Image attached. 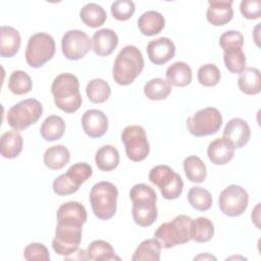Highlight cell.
I'll use <instances>...</instances> for the list:
<instances>
[{"label": "cell", "mask_w": 261, "mask_h": 261, "mask_svg": "<svg viewBox=\"0 0 261 261\" xmlns=\"http://www.w3.org/2000/svg\"><path fill=\"white\" fill-rule=\"evenodd\" d=\"M223 138L227 139L234 148H243L251 138V129L248 122L238 117L230 119L223 129Z\"/></svg>", "instance_id": "cell-18"}, {"label": "cell", "mask_w": 261, "mask_h": 261, "mask_svg": "<svg viewBox=\"0 0 261 261\" xmlns=\"http://www.w3.org/2000/svg\"><path fill=\"white\" fill-rule=\"evenodd\" d=\"M21 38L17 30L12 27L0 28V56L9 58L14 56L20 47Z\"/></svg>", "instance_id": "cell-22"}, {"label": "cell", "mask_w": 261, "mask_h": 261, "mask_svg": "<svg viewBox=\"0 0 261 261\" xmlns=\"http://www.w3.org/2000/svg\"><path fill=\"white\" fill-rule=\"evenodd\" d=\"M184 170L188 179L196 184L203 182L207 175L205 163L196 155L189 156L184 160Z\"/></svg>", "instance_id": "cell-33"}, {"label": "cell", "mask_w": 261, "mask_h": 261, "mask_svg": "<svg viewBox=\"0 0 261 261\" xmlns=\"http://www.w3.org/2000/svg\"><path fill=\"white\" fill-rule=\"evenodd\" d=\"M147 53L152 63L162 65L173 58L175 54V46L169 38L162 37L148 43Z\"/></svg>", "instance_id": "cell-17"}, {"label": "cell", "mask_w": 261, "mask_h": 261, "mask_svg": "<svg viewBox=\"0 0 261 261\" xmlns=\"http://www.w3.org/2000/svg\"><path fill=\"white\" fill-rule=\"evenodd\" d=\"M93 51L98 56L110 55L118 45V37L111 29H101L92 37Z\"/></svg>", "instance_id": "cell-21"}, {"label": "cell", "mask_w": 261, "mask_h": 261, "mask_svg": "<svg viewBox=\"0 0 261 261\" xmlns=\"http://www.w3.org/2000/svg\"><path fill=\"white\" fill-rule=\"evenodd\" d=\"M93 174L92 167L86 162L71 165L65 173L60 174L53 181V192L58 196H67L75 193Z\"/></svg>", "instance_id": "cell-9"}, {"label": "cell", "mask_w": 261, "mask_h": 261, "mask_svg": "<svg viewBox=\"0 0 261 261\" xmlns=\"http://www.w3.org/2000/svg\"><path fill=\"white\" fill-rule=\"evenodd\" d=\"M219 45L222 50L229 48H242L244 45V37L238 31H226L220 36Z\"/></svg>", "instance_id": "cell-43"}, {"label": "cell", "mask_w": 261, "mask_h": 261, "mask_svg": "<svg viewBox=\"0 0 261 261\" xmlns=\"http://www.w3.org/2000/svg\"><path fill=\"white\" fill-rule=\"evenodd\" d=\"M65 130V122L58 115H49L40 127V134L45 141L52 142L61 139Z\"/></svg>", "instance_id": "cell-29"}, {"label": "cell", "mask_w": 261, "mask_h": 261, "mask_svg": "<svg viewBox=\"0 0 261 261\" xmlns=\"http://www.w3.org/2000/svg\"><path fill=\"white\" fill-rule=\"evenodd\" d=\"M86 257L93 261H110L119 259L115 256L113 247L106 241H93L86 250Z\"/></svg>", "instance_id": "cell-30"}, {"label": "cell", "mask_w": 261, "mask_h": 261, "mask_svg": "<svg viewBox=\"0 0 261 261\" xmlns=\"http://www.w3.org/2000/svg\"><path fill=\"white\" fill-rule=\"evenodd\" d=\"M69 151L64 145L52 146L44 153V164L51 170L63 168L69 162Z\"/></svg>", "instance_id": "cell-27"}, {"label": "cell", "mask_w": 261, "mask_h": 261, "mask_svg": "<svg viewBox=\"0 0 261 261\" xmlns=\"http://www.w3.org/2000/svg\"><path fill=\"white\" fill-rule=\"evenodd\" d=\"M200 258H204V259H206V258H209V259H213V260H216V258L215 257H213V256H211V255H199V256H197V257H195V260L196 259H200Z\"/></svg>", "instance_id": "cell-45"}, {"label": "cell", "mask_w": 261, "mask_h": 261, "mask_svg": "<svg viewBox=\"0 0 261 261\" xmlns=\"http://www.w3.org/2000/svg\"><path fill=\"white\" fill-rule=\"evenodd\" d=\"M55 49V41L49 34H34L30 37L25 48L27 63L31 67L39 68L54 56Z\"/></svg>", "instance_id": "cell-6"}, {"label": "cell", "mask_w": 261, "mask_h": 261, "mask_svg": "<svg viewBox=\"0 0 261 261\" xmlns=\"http://www.w3.org/2000/svg\"><path fill=\"white\" fill-rule=\"evenodd\" d=\"M238 86L247 95H257L261 91L260 71L256 67H246L239 76Z\"/></svg>", "instance_id": "cell-26"}, {"label": "cell", "mask_w": 261, "mask_h": 261, "mask_svg": "<svg viewBox=\"0 0 261 261\" xmlns=\"http://www.w3.org/2000/svg\"><path fill=\"white\" fill-rule=\"evenodd\" d=\"M193 219L188 215H177L171 221L160 224L155 233V239L161 247L169 249L177 245L186 244L192 240Z\"/></svg>", "instance_id": "cell-4"}, {"label": "cell", "mask_w": 261, "mask_h": 261, "mask_svg": "<svg viewBox=\"0 0 261 261\" xmlns=\"http://www.w3.org/2000/svg\"><path fill=\"white\" fill-rule=\"evenodd\" d=\"M42 113L43 106L37 99H25L14 104L8 110L6 119L14 130H23L36 123Z\"/></svg>", "instance_id": "cell-7"}, {"label": "cell", "mask_w": 261, "mask_h": 261, "mask_svg": "<svg viewBox=\"0 0 261 261\" xmlns=\"http://www.w3.org/2000/svg\"><path fill=\"white\" fill-rule=\"evenodd\" d=\"M161 245L154 238L143 241L136 249L132 260L133 261H159L161 254Z\"/></svg>", "instance_id": "cell-32"}, {"label": "cell", "mask_w": 261, "mask_h": 261, "mask_svg": "<svg viewBox=\"0 0 261 261\" xmlns=\"http://www.w3.org/2000/svg\"><path fill=\"white\" fill-rule=\"evenodd\" d=\"M82 21L90 28L101 27L107 18L104 8L97 3H88L80 11Z\"/></svg>", "instance_id": "cell-31"}, {"label": "cell", "mask_w": 261, "mask_h": 261, "mask_svg": "<svg viewBox=\"0 0 261 261\" xmlns=\"http://www.w3.org/2000/svg\"><path fill=\"white\" fill-rule=\"evenodd\" d=\"M219 68L214 63L201 65L198 69V81L204 87H214L220 81Z\"/></svg>", "instance_id": "cell-40"}, {"label": "cell", "mask_w": 261, "mask_h": 261, "mask_svg": "<svg viewBox=\"0 0 261 261\" xmlns=\"http://www.w3.org/2000/svg\"><path fill=\"white\" fill-rule=\"evenodd\" d=\"M149 180L159 188L162 197L166 200H174L181 195L184 181L168 165L153 167L149 172Z\"/></svg>", "instance_id": "cell-8"}, {"label": "cell", "mask_w": 261, "mask_h": 261, "mask_svg": "<svg viewBox=\"0 0 261 261\" xmlns=\"http://www.w3.org/2000/svg\"><path fill=\"white\" fill-rule=\"evenodd\" d=\"M225 67L232 73H241L246 68V56L242 48H229L223 50Z\"/></svg>", "instance_id": "cell-38"}, {"label": "cell", "mask_w": 261, "mask_h": 261, "mask_svg": "<svg viewBox=\"0 0 261 261\" xmlns=\"http://www.w3.org/2000/svg\"><path fill=\"white\" fill-rule=\"evenodd\" d=\"M91 40L89 36L80 30L66 32L61 40V50L63 55L69 60H79L90 51Z\"/></svg>", "instance_id": "cell-14"}, {"label": "cell", "mask_w": 261, "mask_h": 261, "mask_svg": "<svg viewBox=\"0 0 261 261\" xmlns=\"http://www.w3.org/2000/svg\"><path fill=\"white\" fill-rule=\"evenodd\" d=\"M188 200L191 206L198 211L209 210L212 206V196L202 187H193L188 192Z\"/></svg>", "instance_id": "cell-36"}, {"label": "cell", "mask_w": 261, "mask_h": 261, "mask_svg": "<svg viewBox=\"0 0 261 261\" xmlns=\"http://www.w3.org/2000/svg\"><path fill=\"white\" fill-rule=\"evenodd\" d=\"M241 13L248 19H257L261 15V2L259 0H243L240 5Z\"/></svg>", "instance_id": "cell-44"}, {"label": "cell", "mask_w": 261, "mask_h": 261, "mask_svg": "<svg viewBox=\"0 0 261 261\" xmlns=\"http://www.w3.org/2000/svg\"><path fill=\"white\" fill-rule=\"evenodd\" d=\"M33 88L31 76L23 70L13 71L8 80V89L15 95H23L29 93Z\"/></svg>", "instance_id": "cell-39"}, {"label": "cell", "mask_w": 261, "mask_h": 261, "mask_svg": "<svg viewBox=\"0 0 261 261\" xmlns=\"http://www.w3.org/2000/svg\"><path fill=\"white\" fill-rule=\"evenodd\" d=\"M87 218L88 215L85 206L76 201L63 203L57 210V223L59 224L83 227Z\"/></svg>", "instance_id": "cell-15"}, {"label": "cell", "mask_w": 261, "mask_h": 261, "mask_svg": "<svg viewBox=\"0 0 261 261\" xmlns=\"http://www.w3.org/2000/svg\"><path fill=\"white\" fill-rule=\"evenodd\" d=\"M165 25L163 15L155 10H148L144 12L138 19V27L140 32L145 36H154L159 34Z\"/></svg>", "instance_id": "cell-23"}, {"label": "cell", "mask_w": 261, "mask_h": 261, "mask_svg": "<svg viewBox=\"0 0 261 261\" xmlns=\"http://www.w3.org/2000/svg\"><path fill=\"white\" fill-rule=\"evenodd\" d=\"M82 242V227L57 223L52 248L58 255L67 257L79 250Z\"/></svg>", "instance_id": "cell-13"}, {"label": "cell", "mask_w": 261, "mask_h": 261, "mask_svg": "<svg viewBox=\"0 0 261 261\" xmlns=\"http://www.w3.org/2000/svg\"><path fill=\"white\" fill-rule=\"evenodd\" d=\"M222 124V115L214 107H206L188 117L187 126L191 135L201 138L217 133Z\"/></svg>", "instance_id": "cell-10"}, {"label": "cell", "mask_w": 261, "mask_h": 261, "mask_svg": "<svg viewBox=\"0 0 261 261\" xmlns=\"http://www.w3.org/2000/svg\"><path fill=\"white\" fill-rule=\"evenodd\" d=\"M249 195L241 186L230 185L219 195L218 205L220 211L230 217L242 215L248 207Z\"/></svg>", "instance_id": "cell-12"}, {"label": "cell", "mask_w": 261, "mask_h": 261, "mask_svg": "<svg viewBox=\"0 0 261 261\" xmlns=\"http://www.w3.org/2000/svg\"><path fill=\"white\" fill-rule=\"evenodd\" d=\"M82 125L85 134L90 138H101L108 129V118L103 111L90 109L83 114Z\"/></svg>", "instance_id": "cell-16"}, {"label": "cell", "mask_w": 261, "mask_h": 261, "mask_svg": "<svg viewBox=\"0 0 261 261\" xmlns=\"http://www.w3.org/2000/svg\"><path fill=\"white\" fill-rule=\"evenodd\" d=\"M95 162L100 170L111 171L119 164V153L113 146L104 145L97 150Z\"/></svg>", "instance_id": "cell-28"}, {"label": "cell", "mask_w": 261, "mask_h": 261, "mask_svg": "<svg viewBox=\"0 0 261 261\" xmlns=\"http://www.w3.org/2000/svg\"><path fill=\"white\" fill-rule=\"evenodd\" d=\"M86 93L92 103H103L110 97L111 89L105 80L94 79L88 83Z\"/></svg>", "instance_id": "cell-35"}, {"label": "cell", "mask_w": 261, "mask_h": 261, "mask_svg": "<svg viewBox=\"0 0 261 261\" xmlns=\"http://www.w3.org/2000/svg\"><path fill=\"white\" fill-rule=\"evenodd\" d=\"M125 154L128 159L140 162L146 159L150 152V145L145 129L140 125H127L121 133Z\"/></svg>", "instance_id": "cell-11"}, {"label": "cell", "mask_w": 261, "mask_h": 261, "mask_svg": "<svg viewBox=\"0 0 261 261\" xmlns=\"http://www.w3.org/2000/svg\"><path fill=\"white\" fill-rule=\"evenodd\" d=\"M171 93V85L161 77H155L148 81L144 86L145 96L153 101L164 100Z\"/></svg>", "instance_id": "cell-34"}, {"label": "cell", "mask_w": 261, "mask_h": 261, "mask_svg": "<svg viewBox=\"0 0 261 261\" xmlns=\"http://www.w3.org/2000/svg\"><path fill=\"white\" fill-rule=\"evenodd\" d=\"M129 198L133 202L132 215L134 221L142 227L152 225L158 215L155 191L146 184H137L130 189Z\"/></svg>", "instance_id": "cell-1"}, {"label": "cell", "mask_w": 261, "mask_h": 261, "mask_svg": "<svg viewBox=\"0 0 261 261\" xmlns=\"http://www.w3.org/2000/svg\"><path fill=\"white\" fill-rule=\"evenodd\" d=\"M23 257L28 261L34 260H44L47 261L50 259L49 251L43 244L32 243L24 248Z\"/></svg>", "instance_id": "cell-42"}, {"label": "cell", "mask_w": 261, "mask_h": 261, "mask_svg": "<svg viewBox=\"0 0 261 261\" xmlns=\"http://www.w3.org/2000/svg\"><path fill=\"white\" fill-rule=\"evenodd\" d=\"M117 188L110 181L95 184L90 192V203L96 217L101 220L112 218L116 212Z\"/></svg>", "instance_id": "cell-5"}, {"label": "cell", "mask_w": 261, "mask_h": 261, "mask_svg": "<svg viewBox=\"0 0 261 261\" xmlns=\"http://www.w3.org/2000/svg\"><path fill=\"white\" fill-rule=\"evenodd\" d=\"M234 149V146L227 139L217 138L208 145L207 155L213 164L223 165L233 158Z\"/></svg>", "instance_id": "cell-20"}, {"label": "cell", "mask_w": 261, "mask_h": 261, "mask_svg": "<svg viewBox=\"0 0 261 261\" xmlns=\"http://www.w3.org/2000/svg\"><path fill=\"white\" fill-rule=\"evenodd\" d=\"M214 236V225L212 221L206 217H198L193 219L192 240L197 243L209 242Z\"/></svg>", "instance_id": "cell-37"}, {"label": "cell", "mask_w": 261, "mask_h": 261, "mask_svg": "<svg viewBox=\"0 0 261 261\" xmlns=\"http://www.w3.org/2000/svg\"><path fill=\"white\" fill-rule=\"evenodd\" d=\"M51 93L55 105L66 113H73L82 106L80 83L72 73L64 72L57 75L52 83Z\"/></svg>", "instance_id": "cell-2"}, {"label": "cell", "mask_w": 261, "mask_h": 261, "mask_svg": "<svg viewBox=\"0 0 261 261\" xmlns=\"http://www.w3.org/2000/svg\"><path fill=\"white\" fill-rule=\"evenodd\" d=\"M142 52L133 45H126L117 54L112 67L114 82L120 86L130 85L144 69Z\"/></svg>", "instance_id": "cell-3"}, {"label": "cell", "mask_w": 261, "mask_h": 261, "mask_svg": "<svg viewBox=\"0 0 261 261\" xmlns=\"http://www.w3.org/2000/svg\"><path fill=\"white\" fill-rule=\"evenodd\" d=\"M135 9V3L130 0H116L111 4V13L113 17L121 21L129 19L134 14Z\"/></svg>", "instance_id": "cell-41"}, {"label": "cell", "mask_w": 261, "mask_h": 261, "mask_svg": "<svg viewBox=\"0 0 261 261\" xmlns=\"http://www.w3.org/2000/svg\"><path fill=\"white\" fill-rule=\"evenodd\" d=\"M22 145V137L17 130L5 132L0 140L1 155L7 159H13L20 154Z\"/></svg>", "instance_id": "cell-24"}, {"label": "cell", "mask_w": 261, "mask_h": 261, "mask_svg": "<svg viewBox=\"0 0 261 261\" xmlns=\"http://www.w3.org/2000/svg\"><path fill=\"white\" fill-rule=\"evenodd\" d=\"M192 69L190 65L182 61L172 63L166 69V81L175 87H186L192 82Z\"/></svg>", "instance_id": "cell-25"}, {"label": "cell", "mask_w": 261, "mask_h": 261, "mask_svg": "<svg viewBox=\"0 0 261 261\" xmlns=\"http://www.w3.org/2000/svg\"><path fill=\"white\" fill-rule=\"evenodd\" d=\"M209 7L206 12L207 20L215 25H224L232 19V1L228 0H209Z\"/></svg>", "instance_id": "cell-19"}]
</instances>
